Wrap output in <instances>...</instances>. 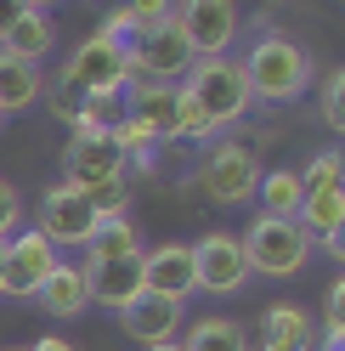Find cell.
Instances as JSON below:
<instances>
[{"label":"cell","instance_id":"22","mask_svg":"<svg viewBox=\"0 0 345 351\" xmlns=\"http://www.w3.org/2000/svg\"><path fill=\"white\" fill-rule=\"evenodd\" d=\"M119 255H142V238H136V227H131V215L102 221L97 238L85 244V261H119Z\"/></svg>","mask_w":345,"mask_h":351},{"label":"cell","instance_id":"26","mask_svg":"<svg viewBox=\"0 0 345 351\" xmlns=\"http://www.w3.org/2000/svg\"><path fill=\"white\" fill-rule=\"evenodd\" d=\"M29 6H23V0H0V40H6L12 29H17V17H23Z\"/></svg>","mask_w":345,"mask_h":351},{"label":"cell","instance_id":"21","mask_svg":"<svg viewBox=\"0 0 345 351\" xmlns=\"http://www.w3.org/2000/svg\"><path fill=\"white\" fill-rule=\"evenodd\" d=\"M255 193H261V215H277V221H294V215H300V170H261V187H255Z\"/></svg>","mask_w":345,"mask_h":351},{"label":"cell","instance_id":"28","mask_svg":"<svg viewBox=\"0 0 345 351\" xmlns=\"http://www.w3.org/2000/svg\"><path fill=\"white\" fill-rule=\"evenodd\" d=\"M0 295H6V238H0Z\"/></svg>","mask_w":345,"mask_h":351},{"label":"cell","instance_id":"27","mask_svg":"<svg viewBox=\"0 0 345 351\" xmlns=\"http://www.w3.org/2000/svg\"><path fill=\"white\" fill-rule=\"evenodd\" d=\"M29 351H74V346H68V340H62V335H46V340H34Z\"/></svg>","mask_w":345,"mask_h":351},{"label":"cell","instance_id":"23","mask_svg":"<svg viewBox=\"0 0 345 351\" xmlns=\"http://www.w3.org/2000/svg\"><path fill=\"white\" fill-rule=\"evenodd\" d=\"M340 346H345V278L322 300V351H340Z\"/></svg>","mask_w":345,"mask_h":351},{"label":"cell","instance_id":"30","mask_svg":"<svg viewBox=\"0 0 345 351\" xmlns=\"http://www.w3.org/2000/svg\"><path fill=\"white\" fill-rule=\"evenodd\" d=\"M6 351H29V346H6Z\"/></svg>","mask_w":345,"mask_h":351},{"label":"cell","instance_id":"13","mask_svg":"<svg viewBox=\"0 0 345 351\" xmlns=\"http://www.w3.org/2000/svg\"><path fill=\"white\" fill-rule=\"evenodd\" d=\"M181 323H187V306H181V300H164V295H147V289L119 312V328H125L142 351H147V346H170Z\"/></svg>","mask_w":345,"mask_h":351},{"label":"cell","instance_id":"2","mask_svg":"<svg viewBox=\"0 0 345 351\" xmlns=\"http://www.w3.org/2000/svg\"><path fill=\"white\" fill-rule=\"evenodd\" d=\"M238 69L249 85V102H294L311 85V51L289 34H261Z\"/></svg>","mask_w":345,"mask_h":351},{"label":"cell","instance_id":"5","mask_svg":"<svg viewBox=\"0 0 345 351\" xmlns=\"http://www.w3.org/2000/svg\"><path fill=\"white\" fill-rule=\"evenodd\" d=\"M57 85H68V91L85 102V97H119L125 85H131V69H125V51H119V40L114 34H85L79 46L68 51V62H62V80Z\"/></svg>","mask_w":345,"mask_h":351},{"label":"cell","instance_id":"15","mask_svg":"<svg viewBox=\"0 0 345 351\" xmlns=\"http://www.w3.org/2000/svg\"><path fill=\"white\" fill-rule=\"evenodd\" d=\"M311 346H317V323L306 306L272 300L261 312V351H311Z\"/></svg>","mask_w":345,"mask_h":351},{"label":"cell","instance_id":"20","mask_svg":"<svg viewBox=\"0 0 345 351\" xmlns=\"http://www.w3.org/2000/svg\"><path fill=\"white\" fill-rule=\"evenodd\" d=\"M125 125V91L119 97H85L74 108V136H102L114 142V130Z\"/></svg>","mask_w":345,"mask_h":351},{"label":"cell","instance_id":"4","mask_svg":"<svg viewBox=\"0 0 345 351\" xmlns=\"http://www.w3.org/2000/svg\"><path fill=\"white\" fill-rule=\"evenodd\" d=\"M249 272L261 278H300L311 261V238L300 232V221H277V215H255V221L238 232Z\"/></svg>","mask_w":345,"mask_h":351},{"label":"cell","instance_id":"10","mask_svg":"<svg viewBox=\"0 0 345 351\" xmlns=\"http://www.w3.org/2000/svg\"><path fill=\"white\" fill-rule=\"evenodd\" d=\"M125 170H131L125 153L102 136H74L62 147V187H74V193H97L107 182H125Z\"/></svg>","mask_w":345,"mask_h":351},{"label":"cell","instance_id":"1","mask_svg":"<svg viewBox=\"0 0 345 351\" xmlns=\"http://www.w3.org/2000/svg\"><path fill=\"white\" fill-rule=\"evenodd\" d=\"M176 108H181V136H221L227 125H238L249 114V85L244 69L232 57H199L176 85Z\"/></svg>","mask_w":345,"mask_h":351},{"label":"cell","instance_id":"7","mask_svg":"<svg viewBox=\"0 0 345 351\" xmlns=\"http://www.w3.org/2000/svg\"><path fill=\"white\" fill-rule=\"evenodd\" d=\"M97 227H102V215L91 210V199H85V193L62 187V182L46 187L34 232H46V238H51V250H85V244L97 238Z\"/></svg>","mask_w":345,"mask_h":351},{"label":"cell","instance_id":"25","mask_svg":"<svg viewBox=\"0 0 345 351\" xmlns=\"http://www.w3.org/2000/svg\"><path fill=\"white\" fill-rule=\"evenodd\" d=\"M17 221H23V199H17V187L0 176V238H6Z\"/></svg>","mask_w":345,"mask_h":351},{"label":"cell","instance_id":"16","mask_svg":"<svg viewBox=\"0 0 345 351\" xmlns=\"http://www.w3.org/2000/svg\"><path fill=\"white\" fill-rule=\"evenodd\" d=\"M40 97H46L40 62H23V57L0 51V119H6V114H29Z\"/></svg>","mask_w":345,"mask_h":351},{"label":"cell","instance_id":"3","mask_svg":"<svg viewBox=\"0 0 345 351\" xmlns=\"http://www.w3.org/2000/svg\"><path fill=\"white\" fill-rule=\"evenodd\" d=\"M119 51H125L131 80H147V85H181V74L192 69V51H187V40H181L170 6L159 17H147V23H136L131 34L119 40Z\"/></svg>","mask_w":345,"mask_h":351},{"label":"cell","instance_id":"18","mask_svg":"<svg viewBox=\"0 0 345 351\" xmlns=\"http://www.w3.org/2000/svg\"><path fill=\"white\" fill-rule=\"evenodd\" d=\"M34 300L46 306L51 317H79L85 306H91V300H85V278H79L74 261H57V272L40 283V295H34Z\"/></svg>","mask_w":345,"mask_h":351},{"label":"cell","instance_id":"29","mask_svg":"<svg viewBox=\"0 0 345 351\" xmlns=\"http://www.w3.org/2000/svg\"><path fill=\"white\" fill-rule=\"evenodd\" d=\"M147 351H181V340H170V346H147Z\"/></svg>","mask_w":345,"mask_h":351},{"label":"cell","instance_id":"17","mask_svg":"<svg viewBox=\"0 0 345 351\" xmlns=\"http://www.w3.org/2000/svg\"><path fill=\"white\" fill-rule=\"evenodd\" d=\"M57 46V17L46 6H29L23 17H17V29L0 40V51H12V57H23V62H40Z\"/></svg>","mask_w":345,"mask_h":351},{"label":"cell","instance_id":"19","mask_svg":"<svg viewBox=\"0 0 345 351\" xmlns=\"http://www.w3.org/2000/svg\"><path fill=\"white\" fill-rule=\"evenodd\" d=\"M181 351H249V335L238 317H199L187 328Z\"/></svg>","mask_w":345,"mask_h":351},{"label":"cell","instance_id":"8","mask_svg":"<svg viewBox=\"0 0 345 351\" xmlns=\"http://www.w3.org/2000/svg\"><path fill=\"white\" fill-rule=\"evenodd\" d=\"M176 29L187 40L192 62L221 57L232 40H238V6H232V0H187V6H176Z\"/></svg>","mask_w":345,"mask_h":351},{"label":"cell","instance_id":"11","mask_svg":"<svg viewBox=\"0 0 345 351\" xmlns=\"http://www.w3.org/2000/svg\"><path fill=\"white\" fill-rule=\"evenodd\" d=\"M57 250H51V238L46 232H12L6 238V295H17V300H29V295H40V283H46L51 272H57Z\"/></svg>","mask_w":345,"mask_h":351},{"label":"cell","instance_id":"14","mask_svg":"<svg viewBox=\"0 0 345 351\" xmlns=\"http://www.w3.org/2000/svg\"><path fill=\"white\" fill-rule=\"evenodd\" d=\"M142 289L187 306V295L199 289V283H192V244H159V250H142Z\"/></svg>","mask_w":345,"mask_h":351},{"label":"cell","instance_id":"12","mask_svg":"<svg viewBox=\"0 0 345 351\" xmlns=\"http://www.w3.org/2000/svg\"><path fill=\"white\" fill-rule=\"evenodd\" d=\"M85 278V300L107 306V312H125L136 295H142V255H119V261H85L79 267Z\"/></svg>","mask_w":345,"mask_h":351},{"label":"cell","instance_id":"9","mask_svg":"<svg viewBox=\"0 0 345 351\" xmlns=\"http://www.w3.org/2000/svg\"><path fill=\"white\" fill-rule=\"evenodd\" d=\"M192 283L209 295H238L249 283V261H244V244L238 232H204L192 244Z\"/></svg>","mask_w":345,"mask_h":351},{"label":"cell","instance_id":"6","mask_svg":"<svg viewBox=\"0 0 345 351\" xmlns=\"http://www.w3.org/2000/svg\"><path fill=\"white\" fill-rule=\"evenodd\" d=\"M199 187L215 204L255 199V187H261V159H255V147L249 142H215L204 153V165H199Z\"/></svg>","mask_w":345,"mask_h":351},{"label":"cell","instance_id":"24","mask_svg":"<svg viewBox=\"0 0 345 351\" xmlns=\"http://www.w3.org/2000/svg\"><path fill=\"white\" fill-rule=\"evenodd\" d=\"M322 125H329V130H345V69H329V74H322Z\"/></svg>","mask_w":345,"mask_h":351}]
</instances>
